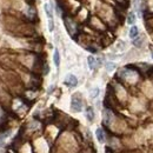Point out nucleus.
Returning a JSON list of instances; mask_svg holds the SVG:
<instances>
[{
  "label": "nucleus",
  "instance_id": "f257e3e1",
  "mask_svg": "<svg viewBox=\"0 0 153 153\" xmlns=\"http://www.w3.org/2000/svg\"><path fill=\"white\" fill-rule=\"evenodd\" d=\"M71 108L74 112H81L83 110V101L78 95H73L71 100Z\"/></svg>",
  "mask_w": 153,
  "mask_h": 153
},
{
  "label": "nucleus",
  "instance_id": "f03ea898",
  "mask_svg": "<svg viewBox=\"0 0 153 153\" xmlns=\"http://www.w3.org/2000/svg\"><path fill=\"white\" fill-rule=\"evenodd\" d=\"M65 84L68 86V87H76L78 85V79L76 76L73 74H68L66 78H65Z\"/></svg>",
  "mask_w": 153,
  "mask_h": 153
},
{
  "label": "nucleus",
  "instance_id": "7ed1b4c3",
  "mask_svg": "<svg viewBox=\"0 0 153 153\" xmlns=\"http://www.w3.org/2000/svg\"><path fill=\"white\" fill-rule=\"evenodd\" d=\"M112 118H113V116H112V112H110L108 110L104 111V123H105L106 125H110L111 124Z\"/></svg>",
  "mask_w": 153,
  "mask_h": 153
},
{
  "label": "nucleus",
  "instance_id": "20e7f679",
  "mask_svg": "<svg viewBox=\"0 0 153 153\" xmlns=\"http://www.w3.org/2000/svg\"><path fill=\"white\" fill-rule=\"evenodd\" d=\"M95 135H97V139H98L99 142H104V141H105V133H104V131L101 130V128H97Z\"/></svg>",
  "mask_w": 153,
  "mask_h": 153
},
{
  "label": "nucleus",
  "instance_id": "39448f33",
  "mask_svg": "<svg viewBox=\"0 0 153 153\" xmlns=\"http://www.w3.org/2000/svg\"><path fill=\"white\" fill-rule=\"evenodd\" d=\"M44 10H45V12H46V14H47L48 19H52V18H53V10H52V6H51L50 4H45Z\"/></svg>",
  "mask_w": 153,
  "mask_h": 153
},
{
  "label": "nucleus",
  "instance_id": "423d86ee",
  "mask_svg": "<svg viewBox=\"0 0 153 153\" xmlns=\"http://www.w3.org/2000/svg\"><path fill=\"white\" fill-rule=\"evenodd\" d=\"M86 118L88 121H93V119H94V111L92 107H87L86 108Z\"/></svg>",
  "mask_w": 153,
  "mask_h": 153
},
{
  "label": "nucleus",
  "instance_id": "0eeeda50",
  "mask_svg": "<svg viewBox=\"0 0 153 153\" xmlns=\"http://www.w3.org/2000/svg\"><path fill=\"white\" fill-rule=\"evenodd\" d=\"M87 62H88V67H90V70H94L95 68V65H97V60L94 57H92V55H88L87 58Z\"/></svg>",
  "mask_w": 153,
  "mask_h": 153
},
{
  "label": "nucleus",
  "instance_id": "6e6552de",
  "mask_svg": "<svg viewBox=\"0 0 153 153\" xmlns=\"http://www.w3.org/2000/svg\"><path fill=\"white\" fill-rule=\"evenodd\" d=\"M53 61H54V65L59 67L60 65V54H59V51L58 50H55L54 51V54H53Z\"/></svg>",
  "mask_w": 153,
  "mask_h": 153
},
{
  "label": "nucleus",
  "instance_id": "1a4fd4ad",
  "mask_svg": "<svg viewBox=\"0 0 153 153\" xmlns=\"http://www.w3.org/2000/svg\"><path fill=\"white\" fill-rule=\"evenodd\" d=\"M138 34H139L138 27H137V26H132L131 30H130V38L131 39H135L137 37H138Z\"/></svg>",
  "mask_w": 153,
  "mask_h": 153
},
{
  "label": "nucleus",
  "instance_id": "9d476101",
  "mask_svg": "<svg viewBox=\"0 0 153 153\" xmlns=\"http://www.w3.org/2000/svg\"><path fill=\"white\" fill-rule=\"evenodd\" d=\"M135 22V15L133 12H131L130 14H128L127 17V24H130V25H133V24Z\"/></svg>",
  "mask_w": 153,
  "mask_h": 153
},
{
  "label": "nucleus",
  "instance_id": "9b49d317",
  "mask_svg": "<svg viewBox=\"0 0 153 153\" xmlns=\"http://www.w3.org/2000/svg\"><path fill=\"white\" fill-rule=\"evenodd\" d=\"M99 93H100V90H99V88L98 87H95V88H93V90L91 91V98L92 99H94V98H97V97H98L99 95Z\"/></svg>",
  "mask_w": 153,
  "mask_h": 153
},
{
  "label": "nucleus",
  "instance_id": "f8f14e48",
  "mask_svg": "<svg viewBox=\"0 0 153 153\" xmlns=\"http://www.w3.org/2000/svg\"><path fill=\"white\" fill-rule=\"evenodd\" d=\"M106 70L108 71V72H112L114 68H116V64L114 62H106Z\"/></svg>",
  "mask_w": 153,
  "mask_h": 153
},
{
  "label": "nucleus",
  "instance_id": "ddd939ff",
  "mask_svg": "<svg viewBox=\"0 0 153 153\" xmlns=\"http://www.w3.org/2000/svg\"><path fill=\"white\" fill-rule=\"evenodd\" d=\"M10 135V132H7L6 134H1V135H0V147H1L3 146V145H4V141H5V139L7 138V137H9Z\"/></svg>",
  "mask_w": 153,
  "mask_h": 153
},
{
  "label": "nucleus",
  "instance_id": "4468645a",
  "mask_svg": "<svg viewBox=\"0 0 153 153\" xmlns=\"http://www.w3.org/2000/svg\"><path fill=\"white\" fill-rule=\"evenodd\" d=\"M48 30L51 32L54 30V21H53V18L52 19H48Z\"/></svg>",
  "mask_w": 153,
  "mask_h": 153
},
{
  "label": "nucleus",
  "instance_id": "2eb2a0df",
  "mask_svg": "<svg viewBox=\"0 0 153 153\" xmlns=\"http://www.w3.org/2000/svg\"><path fill=\"white\" fill-rule=\"evenodd\" d=\"M141 41H142V39H135L134 41H133V45H134V46H137V47H140V46H141V44H142Z\"/></svg>",
  "mask_w": 153,
  "mask_h": 153
},
{
  "label": "nucleus",
  "instance_id": "dca6fc26",
  "mask_svg": "<svg viewBox=\"0 0 153 153\" xmlns=\"http://www.w3.org/2000/svg\"><path fill=\"white\" fill-rule=\"evenodd\" d=\"M152 58H153V52H152Z\"/></svg>",
  "mask_w": 153,
  "mask_h": 153
}]
</instances>
